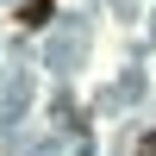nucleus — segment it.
<instances>
[{
	"mask_svg": "<svg viewBox=\"0 0 156 156\" xmlns=\"http://www.w3.org/2000/svg\"><path fill=\"white\" fill-rule=\"evenodd\" d=\"M19 19H25V25H44V19H50V0H31V6L19 12Z\"/></svg>",
	"mask_w": 156,
	"mask_h": 156,
	"instance_id": "obj_1",
	"label": "nucleus"
}]
</instances>
